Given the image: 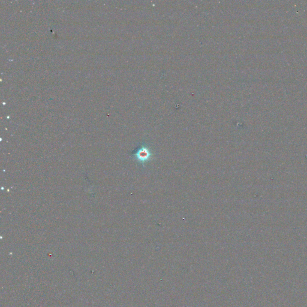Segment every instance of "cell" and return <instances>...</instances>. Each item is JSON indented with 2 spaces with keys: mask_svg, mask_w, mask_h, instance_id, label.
Instances as JSON below:
<instances>
[{
  "mask_svg": "<svg viewBox=\"0 0 307 307\" xmlns=\"http://www.w3.org/2000/svg\"><path fill=\"white\" fill-rule=\"evenodd\" d=\"M156 156V153L151 146L146 143H142L131 153L133 159L143 167L153 161Z\"/></svg>",
  "mask_w": 307,
  "mask_h": 307,
  "instance_id": "1",
  "label": "cell"
}]
</instances>
